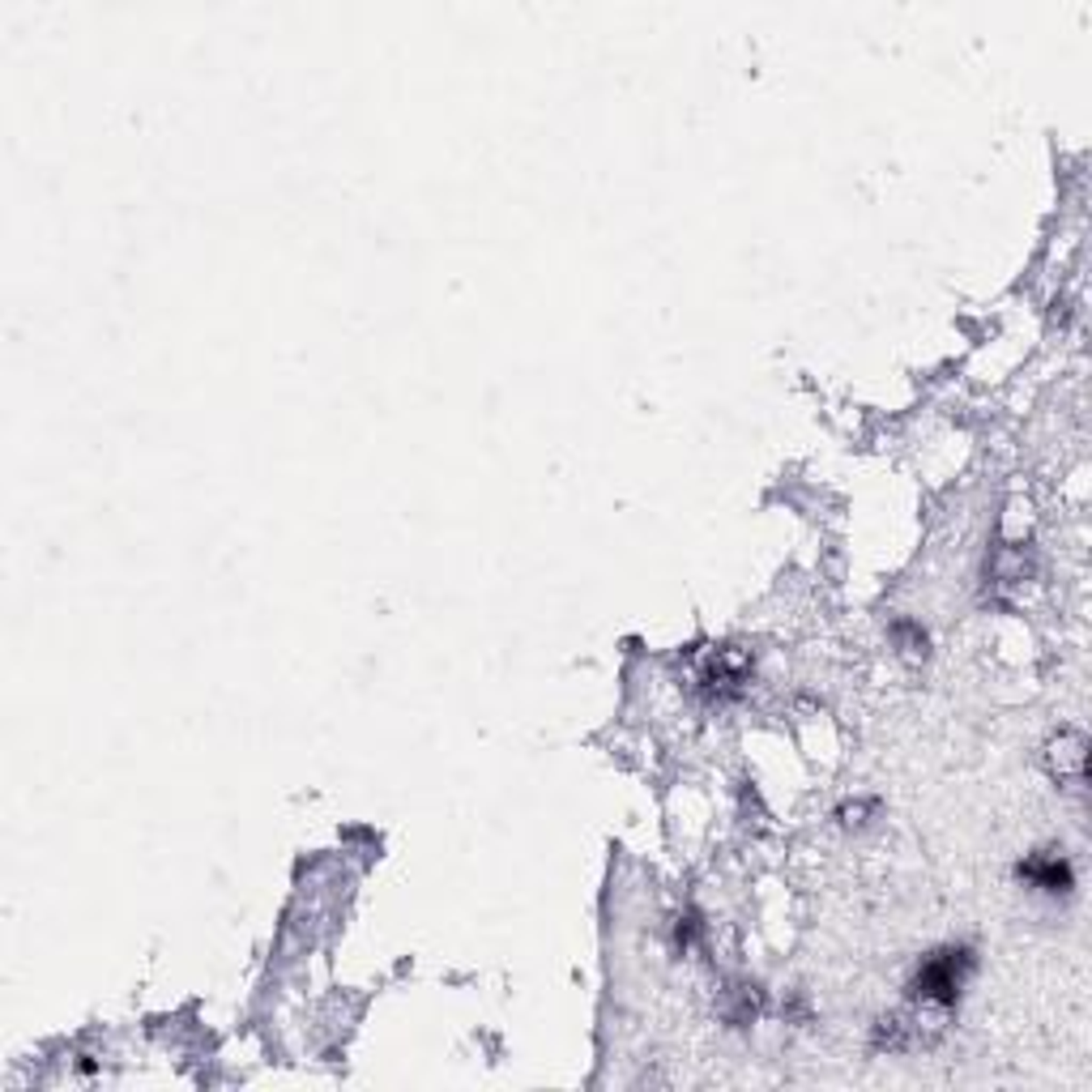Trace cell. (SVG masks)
Here are the masks:
<instances>
[{"instance_id": "1", "label": "cell", "mask_w": 1092, "mask_h": 1092, "mask_svg": "<svg viewBox=\"0 0 1092 1092\" xmlns=\"http://www.w3.org/2000/svg\"><path fill=\"white\" fill-rule=\"evenodd\" d=\"M1028 875H1032L1046 892H1062V888L1071 884V870H1067L1062 862H1032V866H1028Z\"/></svg>"}]
</instances>
